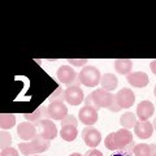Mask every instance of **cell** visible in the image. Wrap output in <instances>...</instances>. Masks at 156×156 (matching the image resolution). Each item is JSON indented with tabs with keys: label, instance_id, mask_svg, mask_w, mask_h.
Returning a JSON list of instances; mask_svg holds the SVG:
<instances>
[{
	"label": "cell",
	"instance_id": "6da1fadb",
	"mask_svg": "<svg viewBox=\"0 0 156 156\" xmlns=\"http://www.w3.org/2000/svg\"><path fill=\"white\" fill-rule=\"evenodd\" d=\"M85 105L94 107L95 109H109L111 112H119L121 111L119 105L116 104L115 95L112 92H108L103 89H96L91 92L90 95L85 98Z\"/></svg>",
	"mask_w": 156,
	"mask_h": 156
},
{
	"label": "cell",
	"instance_id": "7a4b0ae2",
	"mask_svg": "<svg viewBox=\"0 0 156 156\" xmlns=\"http://www.w3.org/2000/svg\"><path fill=\"white\" fill-rule=\"evenodd\" d=\"M105 147L109 151H122L128 150V147H134L133 142V134L128 129H120L117 131H113L105 136L104 139Z\"/></svg>",
	"mask_w": 156,
	"mask_h": 156
},
{
	"label": "cell",
	"instance_id": "3957f363",
	"mask_svg": "<svg viewBox=\"0 0 156 156\" xmlns=\"http://www.w3.org/2000/svg\"><path fill=\"white\" fill-rule=\"evenodd\" d=\"M50 148V140L43 139L41 135H38L37 138H34L30 142H22L18 144V150L20 152L25 156H33V155H38L47 151Z\"/></svg>",
	"mask_w": 156,
	"mask_h": 156
},
{
	"label": "cell",
	"instance_id": "277c9868",
	"mask_svg": "<svg viewBox=\"0 0 156 156\" xmlns=\"http://www.w3.org/2000/svg\"><path fill=\"white\" fill-rule=\"evenodd\" d=\"M78 80H80L81 85H83L86 87H96L101 81V74L98 68L86 65L78 73Z\"/></svg>",
	"mask_w": 156,
	"mask_h": 156
},
{
	"label": "cell",
	"instance_id": "5b68a950",
	"mask_svg": "<svg viewBox=\"0 0 156 156\" xmlns=\"http://www.w3.org/2000/svg\"><path fill=\"white\" fill-rule=\"evenodd\" d=\"M56 77L60 83L65 85L68 87L70 86H80V80H78V74L74 70V68L70 65H61L57 69Z\"/></svg>",
	"mask_w": 156,
	"mask_h": 156
},
{
	"label": "cell",
	"instance_id": "8992f818",
	"mask_svg": "<svg viewBox=\"0 0 156 156\" xmlns=\"http://www.w3.org/2000/svg\"><path fill=\"white\" fill-rule=\"evenodd\" d=\"M34 125L37 126L38 135H41L43 139L52 140L57 136V126H56L55 122H53V120H51V119L42 120V121H39V122L34 124Z\"/></svg>",
	"mask_w": 156,
	"mask_h": 156
},
{
	"label": "cell",
	"instance_id": "52a82bcc",
	"mask_svg": "<svg viewBox=\"0 0 156 156\" xmlns=\"http://www.w3.org/2000/svg\"><path fill=\"white\" fill-rule=\"evenodd\" d=\"M115 100L120 109H129L135 103V95L131 89H125L124 87V89H121L116 92Z\"/></svg>",
	"mask_w": 156,
	"mask_h": 156
},
{
	"label": "cell",
	"instance_id": "ba28073f",
	"mask_svg": "<svg viewBox=\"0 0 156 156\" xmlns=\"http://www.w3.org/2000/svg\"><path fill=\"white\" fill-rule=\"evenodd\" d=\"M48 116L51 120H57L61 121L68 116V107L65 105L64 100H52L47 107Z\"/></svg>",
	"mask_w": 156,
	"mask_h": 156
},
{
	"label": "cell",
	"instance_id": "9c48e42d",
	"mask_svg": "<svg viewBox=\"0 0 156 156\" xmlns=\"http://www.w3.org/2000/svg\"><path fill=\"white\" fill-rule=\"evenodd\" d=\"M82 140H83L85 144L89 146L90 148H95L101 142V134L94 126H86V128H83V130H82Z\"/></svg>",
	"mask_w": 156,
	"mask_h": 156
},
{
	"label": "cell",
	"instance_id": "30bf717a",
	"mask_svg": "<svg viewBox=\"0 0 156 156\" xmlns=\"http://www.w3.org/2000/svg\"><path fill=\"white\" fill-rule=\"evenodd\" d=\"M64 100L70 105H80L85 101L83 91L80 86H70L64 90Z\"/></svg>",
	"mask_w": 156,
	"mask_h": 156
},
{
	"label": "cell",
	"instance_id": "8fae6325",
	"mask_svg": "<svg viewBox=\"0 0 156 156\" xmlns=\"http://www.w3.org/2000/svg\"><path fill=\"white\" fill-rule=\"evenodd\" d=\"M17 135L21 138V140L30 142V140L38 136L37 126L31 122H29V121H23V122H21L17 126Z\"/></svg>",
	"mask_w": 156,
	"mask_h": 156
},
{
	"label": "cell",
	"instance_id": "7c38bea8",
	"mask_svg": "<svg viewBox=\"0 0 156 156\" xmlns=\"http://www.w3.org/2000/svg\"><path fill=\"white\" fill-rule=\"evenodd\" d=\"M98 117H99L98 116V109H95L94 107L83 105L78 112V120L86 126H92L94 124H96Z\"/></svg>",
	"mask_w": 156,
	"mask_h": 156
},
{
	"label": "cell",
	"instance_id": "4fadbf2b",
	"mask_svg": "<svg viewBox=\"0 0 156 156\" xmlns=\"http://www.w3.org/2000/svg\"><path fill=\"white\" fill-rule=\"evenodd\" d=\"M155 113V107L150 100H142L136 105V117L138 121H148Z\"/></svg>",
	"mask_w": 156,
	"mask_h": 156
},
{
	"label": "cell",
	"instance_id": "5bb4252c",
	"mask_svg": "<svg viewBox=\"0 0 156 156\" xmlns=\"http://www.w3.org/2000/svg\"><path fill=\"white\" fill-rule=\"evenodd\" d=\"M126 80H128L129 85L135 87V89H143L150 82V78L144 72H133L128 76Z\"/></svg>",
	"mask_w": 156,
	"mask_h": 156
},
{
	"label": "cell",
	"instance_id": "9a60e30c",
	"mask_svg": "<svg viewBox=\"0 0 156 156\" xmlns=\"http://www.w3.org/2000/svg\"><path fill=\"white\" fill-rule=\"evenodd\" d=\"M154 125L150 121H138L134 128L135 135L138 136L139 139H148L152 136L154 134Z\"/></svg>",
	"mask_w": 156,
	"mask_h": 156
},
{
	"label": "cell",
	"instance_id": "2e32d148",
	"mask_svg": "<svg viewBox=\"0 0 156 156\" xmlns=\"http://www.w3.org/2000/svg\"><path fill=\"white\" fill-rule=\"evenodd\" d=\"M25 120H27L31 124H37L42 120H46V119H50L48 116V111H47V107L46 105H41L33 112V113H25L23 115Z\"/></svg>",
	"mask_w": 156,
	"mask_h": 156
},
{
	"label": "cell",
	"instance_id": "e0dca14e",
	"mask_svg": "<svg viewBox=\"0 0 156 156\" xmlns=\"http://www.w3.org/2000/svg\"><path fill=\"white\" fill-rule=\"evenodd\" d=\"M115 70L119 74L129 76L133 70V61L130 58H117L115 61Z\"/></svg>",
	"mask_w": 156,
	"mask_h": 156
},
{
	"label": "cell",
	"instance_id": "ac0fdd59",
	"mask_svg": "<svg viewBox=\"0 0 156 156\" xmlns=\"http://www.w3.org/2000/svg\"><path fill=\"white\" fill-rule=\"evenodd\" d=\"M117 85H119V80H117V77L115 74H112V73H105L104 76H101L100 86L103 90L112 92L117 87Z\"/></svg>",
	"mask_w": 156,
	"mask_h": 156
},
{
	"label": "cell",
	"instance_id": "d6986e66",
	"mask_svg": "<svg viewBox=\"0 0 156 156\" xmlns=\"http://www.w3.org/2000/svg\"><path fill=\"white\" fill-rule=\"evenodd\" d=\"M156 152V144L138 143L133 147L134 156H152Z\"/></svg>",
	"mask_w": 156,
	"mask_h": 156
},
{
	"label": "cell",
	"instance_id": "ffe728a7",
	"mask_svg": "<svg viewBox=\"0 0 156 156\" xmlns=\"http://www.w3.org/2000/svg\"><path fill=\"white\" fill-rule=\"evenodd\" d=\"M78 135V130H77V126H73V125H65V126H61V130H60V136L66 142H73Z\"/></svg>",
	"mask_w": 156,
	"mask_h": 156
},
{
	"label": "cell",
	"instance_id": "44dd1931",
	"mask_svg": "<svg viewBox=\"0 0 156 156\" xmlns=\"http://www.w3.org/2000/svg\"><path fill=\"white\" fill-rule=\"evenodd\" d=\"M138 117H136L133 112H125V113L120 117V124L122 126V129H131L135 128L136 122H138Z\"/></svg>",
	"mask_w": 156,
	"mask_h": 156
},
{
	"label": "cell",
	"instance_id": "7402d4cb",
	"mask_svg": "<svg viewBox=\"0 0 156 156\" xmlns=\"http://www.w3.org/2000/svg\"><path fill=\"white\" fill-rule=\"evenodd\" d=\"M16 125V116L13 113H2L0 115V128L3 130L12 129Z\"/></svg>",
	"mask_w": 156,
	"mask_h": 156
},
{
	"label": "cell",
	"instance_id": "603a6c76",
	"mask_svg": "<svg viewBox=\"0 0 156 156\" xmlns=\"http://www.w3.org/2000/svg\"><path fill=\"white\" fill-rule=\"evenodd\" d=\"M11 143H12V136L8 131L3 130L0 131V148L4 150L7 147H11Z\"/></svg>",
	"mask_w": 156,
	"mask_h": 156
},
{
	"label": "cell",
	"instance_id": "cb8c5ba5",
	"mask_svg": "<svg viewBox=\"0 0 156 156\" xmlns=\"http://www.w3.org/2000/svg\"><path fill=\"white\" fill-rule=\"evenodd\" d=\"M87 61V58H68V62L76 68H85Z\"/></svg>",
	"mask_w": 156,
	"mask_h": 156
},
{
	"label": "cell",
	"instance_id": "d4e9b609",
	"mask_svg": "<svg viewBox=\"0 0 156 156\" xmlns=\"http://www.w3.org/2000/svg\"><path fill=\"white\" fill-rule=\"evenodd\" d=\"M0 156H20V151L14 147H7L0 151Z\"/></svg>",
	"mask_w": 156,
	"mask_h": 156
},
{
	"label": "cell",
	"instance_id": "484cf974",
	"mask_svg": "<svg viewBox=\"0 0 156 156\" xmlns=\"http://www.w3.org/2000/svg\"><path fill=\"white\" fill-rule=\"evenodd\" d=\"M65 125H73V126H77L78 125V120L76 119L73 115H68L64 120L61 121V126H65Z\"/></svg>",
	"mask_w": 156,
	"mask_h": 156
},
{
	"label": "cell",
	"instance_id": "4316f807",
	"mask_svg": "<svg viewBox=\"0 0 156 156\" xmlns=\"http://www.w3.org/2000/svg\"><path fill=\"white\" fill-rule=\"evenodd\" d=\"M111 156H134V154H133V148H131V150L115 151V154H112Z\"/></svg>",
	"mask_w": 156,
	"mask_h": 156
},
{
	"label": "cell",
	"instance_id": "83f0119b",
	"mask_svg": "<svg viewBox=\"0 0 156 156\" xmlns=\"http://www.w3.org/2000/svg\"><path fill=\"white\" fill-rule=\"evenodd\" d=\"M85 156H104V155L101 154L99 150H96V148H90V150L85 154Z\"/></svg>",
	"mask_w": 156,
	"mask_h": 156
},
{
	"label": "cell",
	"instance_id": "f1b7e54d",
	"mask_svg": "<svg viewBox=\"0 0 156 156\" xmlns=\"http://www.w3.org/2000/svg\"><path fill=\"white\" fill-rule=\"evenodd\" d=\"M150 69H151V72H152L156 76V60H152V61H151V64H150Z\"/></svg>",
	"mask_w": 156,
	"mask_h": 156
},
{
	"label": "cell",
	"instance_id": "f546056e",
	"mask_svg": "<svg viewBox=\"0 0 156 156\" xmlns=\"http://www.w3.org/2000/svg\"><path fill=\"white\" fill-rule=\"evenodd\" d=\"M69 156H83V155H81V154H78V152H73V154H70Z\"/></svg>",
	"mask_w": 156,
	"mask_h": 156
},
{
	"label": "cell",
	"instance_id": "4dcf8cb0",
	"mask_svg": "<svg viewBox=\"0 0 156 156\" xmlns=\"http://www.w3.org/2000/svg\"><path fill=\"white\" fill-rule=\"evenodd\" d=\"M152 125H154V129H155V130H156V119H155V120H154V122H152Z\"/></svg>",
	"mask_w": 156,
	"mask_h": 156
},
{
	"label": "cell",
	"instance_id": "1f68e13d",
	"mask_svg": "<svg viewBox=\"0 0 156 156\" xmlns=\"http://www.w3.org/2000/svg\"><path fill=\"white\" fill-rule=\"evenodd\" d=\"M154 95H155V98H156V85H155V87H154Z\"/></svg>",
	"mask_w": 156,
	"mask_h": 156
},
{
	"label": "cell",
	"instance_id": "d6a6232c",
	"mask_svg": "<svg viewBox=\"0 0 156 156\" xmlns=\"http://www.w3.org/2000/svg\"><path fill=\"white\" fill-rule=\"evenodd\" d=\"M152 156H156V152H155V154H154V155H152Z\"/></svg>",
	"mask_w": 156,
	"mask_h": 156
},
{
	"label": "cell",
	"instance_id": "836d02e7",
	"mask_svg": "<svg viewBox=\"0 0 156 156\" xmlns=\"http://www.w3.org/2000/svg\"><path fill=\"white\" fill-rule=\"evenodd\" d=\"M33 156H39V155H33Z\"/></svg>",
	"mask_w": 156,
	"mask_h": 156
}]
</instances>
